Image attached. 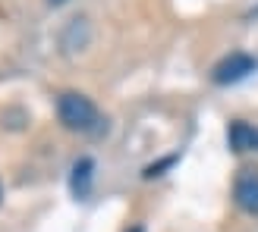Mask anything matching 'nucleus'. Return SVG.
<instances>
[{"instance_id": "f257e3e1", "label": "nucleus", "mask_w": 258, "mask_h": 232, "mask_svg": "<svg viewBox=\"0 0 258 232\" xmlns=\"http://www.w3.org/2000/svg\"><path fill=\"white\" fill-rule=\"evenodd\" d=\"M57 120L70 132H92L98 126V107L79 91H63L57 97Z\"/></svg>"}, {"instance_id": "f03ea898", "label": "nucleus", "mask_w": 258, "mask_h": 232, "mask_svg": "<svg viewBox=\"0 0 258 232\" xmlns=\"http://www.w3.org/2000/svg\"><path fill=\"white\" fill-rule=\"evenodd\" d=\"M249 72H255V60L249 54H242V50H236V54H230V57H224L221 63H217L211 79L217 85H236V82L246 79Z\"/></svg>"}, {"instance_id": "7ed1b4c3", "label": "nucleus", "mask_w": 258, "mask_h": 232, "mask_svg": "<svg viewBox=\"0 0 258 232\" xmlns=\"http://www.w3.org/2000/svg\"><path fill=\"white\" fill-rule=\"evenodd\" d=\"M233 201H236V207H239V210H246V213L258 216V173L242 170V173L236 176Z\"/></svg>"}, {"instance_id": "20e7f679", "label": "nucleus", "mask_w": 258, "mask_h": 232, "mask_svg": "<svg viewBox=\"0 0 258 232\" xmlns=\"http://www.w3.org/2000/svg\"><path fill=\"white\" fill-rule=\"evenodd\" d=\"M92 179H95V160L92 157H79L73 163V176H70V188L76 198H88L92 191Z\"/></svg>"}, {"instance_id": "39448f33", "label": "nucleus", "mask_w": 258, "mask_h": 232, "mask_svg": "<svg viewBox=\"0 0 258 232\" xmlns=\"http://www.w3.org/2000/svg\"><path fill=\"white\" fill-rule=\"evenodd\" d=\"M227 141H230V148H233L236 154L255 151V126L242 123V120L230 123V129H227Z\"/></svg>"}, {"instance_id": "423d86ee", "label": "nucleus", "mask_w": 258, "mask_h": 232, "mask_svg": "<svg viewBox=\"0 0 258 232\" xmlns=\"http://www.w3.org/2000/svg\"><path fill=\"white\" fill-rule=\"evenodd\" d=\"M173 163H176V157H164L161 163H151L148 170H145V176H148V179H151V176H161V170H167V166H173Z\"/></svg>"}, {"instance_id": "0eeeda50", "label": "nucleus", "mask_w": 258, "mask_h": 232, "mask_svg": "<svg viewBox=\"0 0 258 232\" xmlns=\"http://www.w3.org/2000/svg\"><path fill=\"white\" fill-rule=\"evenodd\" d=\"M47 4H50V7H63V4H67V0H47Z\"/></svg>"}, {"instance_id": "6e6552de", "label": "nucleus", "mask_w": 258, "mask_h": 232, "mask_svg": "<svg viewBox=\"0 0 258 232\" xmlns=\"http://www.w3.org/2000/svg\"><path fill=\"white\" fill-rule=\"evenodd\" d=\"M129 232H145V229H142V226H133V229H129Z\"/></svg>"}, {"instance_id": "1a4fd4ad", "label": "nucleus", "mask_w": 258, "mask_h": 232, "mask_svg": "<svg viewBox=\"0 0 258 232\" xmlns=\"http://www.w3.org/2000/svg\"><path fill=\"white\" fill-rule=\"evenodd\" d=\"M255 151H258V129H255Z\"/></svg>"}, {"instance_id": "9d476101", "label": "nucleus", "mask_w": 258, "mask_h": 232, "mask_svg": "<svg viewBox=\"0 0 258 232\" xmlns=\"http://www.w3.org/2000/svg\"><path fill=\"white\" fill-rule=\"evenodd\" d=\"M0 198H4V188H0Z\"/></svg>"}]
</instances>
